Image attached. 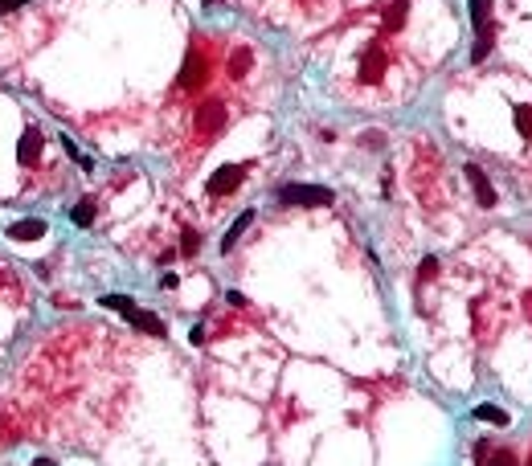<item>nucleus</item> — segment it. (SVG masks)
I'll return each instance as SVG.
<instances>
[{
	"label": "nucleus",
	"mask_w": 532,
	"mask_h": 466,
	"mask_svg": "<svg viewBox=\"0 0 532 466\" xmlns=\"http://www.w3.org/2000/svg\"><path fill=\"white\" fill-rule=\"evenodd\" d=\"M479 466H516V450H487Z\"/></svg>",
	"instance_id": "a211bd4d"
},
{
	"label": "nucleus",
	"mask_w": 532,
	"mask_h": 466,
	"mask_svg": "<svg viewBox=\"0 0 532 466\" xmlns=\"http://www.w3.org/2000/svg\"><path fill=\"white\" fill-rule=\"evenodd\" d=\"M25 4H33V0H0V17H4V13H17Z\"/></svg>",
	"instance_id": "412c9836"
},
{
	"label": "nucleus",
	"mask_w": 532,
	"mask_h": 466,
	"mask_svg": "<svg viewBox=\"0 0 532 466\" xmlns=\"http://www.w3.org/2000/svg\"><path fill=\"white\" fill-rule=\"evenodd\" d=\"M123 315H127L131 324L140 327V331H147V335H164V331H168V327H164V319H160V315H152V311H140V307H127Z\"/></svg>",
	"instance_id": "9b49d317"
},
{
	"label": "nucleus",
	"mask_w": 532,
	"mask_h": 466,
	"mask_svg": "<svg viewBox=\"0 0 532 466\" xmlns=\"http://www.w3.org/2000/svg\"><path fill=\"white\" fill-rule=\"evenodd\" d=\"M225 119H230V111H225V102L221 98H205L201 107H197L193 115V127H197V140L209 143L221 135V127H225Z\"/></svg>",
	"instance_id": "f257e3e1"
},
{
	"label": "nucleus",
	"mask_w": 532,
	"mask_h": 466,
	"mask_svg": "<svg viewBox=\"0 0 532 466\" xmlns=\"http://www.w3.org/2000/svg\"><path fill=\"white\" fill-rule=\"evenodd\" d=\"M0 282H4V279H0Z\"/></svg>",
	"instance_id": "393cba45"
},
{
	"label": "nucleus",
	"mask_w": 532,
	"mask_h": 466,
	"mask_svg": "<svg viewBox=\"0 0 532 466\" xmlns=\"http://www.w3.org/2000/svg\"><path fill=\"white\" fill-rule=\"evenodd\" d=\"M246 172H250V164H225V168H218V172L205 180V192H209V197H230V192L242 188Z\"/></svg>",
	"instance_id": "39448f33"
},
{
	"label": "nucleus",
	"mask_w": 532,
	"mask_h": 466,
	"mask_svg": "<svg viewBox=\"0 0 532 466\" xmlns=\"http://www.w3.org/2000/svg\"><path fill=\"white\" fill-rule=\"evenodd\" d=\"M250 70H254V49H250V46H238L234 53H230V62H225V74H230L234 82H242Z\"/></svg>",
	"instance_id": "1a4fd4ad"
},
{
	"label": "nucleus",
	"mask_w": 532,
	"mask_h": 466,
	"mask_svg": "<svg viewBox=\"0 0 532 466\" xmlns=\"http://www.w3.org/2000/svg\"><path fill=\"white\" fill-rule=\"evenodd\" d=\"M467 8H471V25H475V33L491 25V0H467Z\"/></svg>",
	"instance_id": "2eb2a0df"
},
{
	"label": "nucleus",
	"mask_w": 532,
	"mask_h": 466,
	"mask_svg": "<svg viewBox=\"0 0 532 466\" xmlns=\"http://www.w3.org/2000/svg\"><path fill=\"white\" fill-rule=\"evenodd\" d=\"M41 147H46V135H41L37 127H25L21 143H17V156H21L25 168H37V164H41Z\"/></svg>",
	"instance_id": "0eeeda50"
},
{
	"label": "nucleus",
	"mask_w": 532,
	"mask_h": 466,
	"mask_svg": "<svg viewBox=\"0 0 532 466\" xmlns=\"http://www.w3.org/2000/svg\"><path fill=\"white\" fill-rule=\"evenodd\" d=\"M225 299H230V303H234V307H246V295H242V291H230Z\"/></svg>",
	"instance_id": "4be33fe9"
},
{
	"label": "nucleus",
	"mask_w": 532,
	"mask_h": 466,
	"mask_svg": "<svg viewBox=\"0 0 532 466\" xmlns=\"http://www.w3.org/2000/svg\"><path fill=\"white\" fill-rule=\"evenodd\" d=\"M475 421H487V425H512V418H508V409H500V405H475V413H471Z\"/></svg>",
	"instance_id": "4468645a"
},
{
	"label": "nucleus",
	"mask_w": 532,
	"mask_h": 466,
	"mask_svg": "<svg viewBox=\"0 0 532 466\" xmlns=\"http://www.w3.org/2000/svg\"><path fill=\"white\" fill-rule=\"evenodd\" d=\"M205 78H209V58L193 46L189 53H185L180 74H176V91H201V86H205Z\"/></svg>",
	"instance_id": "20e7f679"
},
{
	"label": "nucleus",
	"mask_w": 532,
	"mask_h": 466,
	"mask_svg": "<svg viewBox=\"0 0 532 466\" xmlns=\"http://www.w3.org/2000/svg\"><path fill=\"white\" fill-rule=\"evenodd\" d=\"M512 119H516V131H520L524 140H532V107L528 102H516V107H512Z\"/></svg>",
	"instance_id": "f3484780"
},
{
	"label": "nucleus",
	"mask_w": 532,
	"mask_h": 466,
	"mask_svg": "<svg viewBox=\"0 0 532 466\" xmlns=\"http://www.w3.org/2000/svg\"><path fill=\"white\" fill-rule=\"evenodd\" d=\"M70 221L78 225V229H91V225H95V205H91V197L78 201V205L70 209Z\"/></svg>",
	"instance_id": "dca6fc26"
},
{
	"label": "nucleus",
	"mask_w": 532,
	"mask_h": 466,
	"mask_svg": "<svg viewBox=\"0 0 532 466\" xmlns=\"http://www.w3.org/2000/svg\"><path fill=\"white\" fill-rule=\"evenodd\" d=\"M463 176H467V185H471L475 201H479L484 209H496V205H500V197H496V185L487 180V172L479 168V164H467V168H463Z\"/></svg>",
	"instance_id": "423d86ee"
},
{
	"label": "nucleus",
	"mask_w": 532,
	"mask_h": 466,
	"mask_svg": "<svg viewBox=\"0 0 532 466\" xmlns=\"http://www.w3.org/2000/svg\"><path fill=\"white\" fill-rule=\"evenodd\" d=\"M385 70H389V53H385V41H368L361 53V78L364 86H377V82H385Z\"/></svg>",
	"instance_id": "7ed1b4c3"
},
{
	"label": "nucleus",
	"mask_w": 532,
	"mask_h": 466,
	"mask_svg": "<svg viewBox=\"0 0 532 466\" xmlns=\"http://www.w3.org/2000/svg\"><path fill=\"white\" fill-rule=\"evenodd\" d=\"M254 221H258V213H254V209L238 213V221H234V225H230V233H225V237H221V254H230V250H234V246H238V237H242V233L250 229V225H254Z\"/></svg>",
	"instance_id": "f8f14e48"
},
{
	"label": "nucleus",
	"mask_w": 532,
	"mask_h": 466,
	"mask_svg": "<svg viewBox=\"0 0 532 466\" xmlns=\"http://www.w3.org/2000/svg\"><path fill=\"white\" fill-rule=\"evenodd\" d=\"M491 49H496V37H491V25H487V29H479V33H475V46H471V62H475V66H484L487 58H491Z\"/></svg>",
	"instance_id": "ddd939ff"
},
{
	"label": "nucleus",
	"mask_w": 532,
	"mask_h": 466,
	"mask_svg": "<svg viewBox=\"0 0 532 466\" xmlns=\"http://www.w3.org/2000/svg\"><path fill=\"white\" fill-rule=\"evenodd\" d=\"M279 201L283 205H303V209H315V205H332L336 192L324 185H279Z\"/></svg>",
	"instance_id": "f03ea898"
},
{
	"label": "nucleus",
	"mask_w": 532,
	"mask_h": 466,
	"mask_svg": "<svg viewBox=\"0 0 532 466\" xmlns=\"http://www.w3.org/2000/svg\"><path fill=\"white\" fill-rule=\"evenodd\" d=\"M528 466H532V458H528Z\"/></svg>",
	"instance_id": "b1692460"
},
{
	"label": "nucleus",
	"mask_w": 532,
	"mask_h": 466,
	"mask_svg": "<svg viewBox=\"0 0 532 466\" xmlns=\"http://www.w3.org/2000/svg\"><path fill=\"white\" fill-rule=\"evenodd\" d=\"M197 250H201V233H197V229H185V233H180V254L193 258Z\"/></svg>",
	"instance_id": "6ab92c4d"
},
{
	"label": "nucleus",
	"mask_w": 532,
	"mask_h": 466,
	"mask_svg": "<svg viewBox=\"0 0 532 466\" xmlns=\"http://www.w3.org/2000/svg\"><path fill=\"white\" fill-rule=\"evenodd\" d=\"M205 4H209V8H213V4H225V0H205Z\"/></svg>",
	"instance_id": "5701e85b"
},
{
	"label": "nucleus",
	"mask_w": 532,
	"mask_h": 466,
	"mask_svg": "<svg viewBox=\"0 0 532 466\" xmlns=\"http://www.w3.org/2000/svg\"><path fill=\"white\" fill-rule=\"evenodd\" d=\"M438 274V258H426V262H422V270H418V279L426 282V279H434Z\"/></svg>",
	"instance_id": "aec40b11"
},
{
	"label": "nucleus",
	"mask_w": 532,
	"mask_h": 466,
	"mask_svg": "<svg viewBox=\"0 0 532 466\" xmlns=\"http://www.w3.org/2000/svg\"><path fill=\"white\" fill-rule=\"evenodd\" d=\"M46 221H41V217H25V221H13V225H8V237H13V241H37V237H46Z\"/></svg>",
	"instance_id": "6e6552de"
},
{
	"label": "nucleus",
	"mask_w": 532,
	"mask_h": 466,
	"mask_svg": "<svg viewBox=\"0 0 532 466\" xmlns=\"http://www.w3.org/2000/svg\"><path fill=\"white\" fill-rule=\"evenodd\" d=\"M406 17H410V0H389L385 8H381V29L385 33H397L406 25Z\"/></svg>",
	"instance_id": "9d476101"
}]
</instances>
